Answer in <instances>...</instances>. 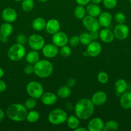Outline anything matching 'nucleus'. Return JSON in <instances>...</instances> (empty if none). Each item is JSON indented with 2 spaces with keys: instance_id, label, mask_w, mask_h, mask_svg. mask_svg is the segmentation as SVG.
Masks as SVG:
<instances>
[{
  "instance_id": "f257e3e1",
  "label": "nucleus",
  "mask_w": 131,
  "mask_h": 131,
  "mask_svg": "<svg viewBox=\"0 0 131 131\" xmlns=\"http://www.w3.org/2000/svg\"><path fill=\"white\" fill-rule=\"evenodd\" d=\"M95 106L91 99L83 98L78 100L74 106V114L82 120L89 119L95 112Z\"/></svg>"
},
{
  "instance_id": "f03ea898",
  "label": "nucleus",
  "mask_w": 131,
  "mask_h": 131,
  "mask_svg": "<svg viewBox=\"0 0 131 131\" xmlns=\"http://www.w3.org/2000/svg\"><path fill=\"white\" fill-rule=\"evenodd\" d=\"M27 113L28 110L21 104H12L6 109V116L8 118L16 122L24 121L26 119Z\"/></svg>"
},
{
  "instance_id": "7ed1b4c3",
  "label": "nucleus",
  "mask_w": 131,
  "mask_h": 131,
  "mask_svg": "<svg viewBox=\"0 0 131 131\" xmlns=\"http://www.w3.org/2000/svg\"><path fill=\"white\" fill-rule=\"evenodd\" d=\"M34 66V74L40 78H47L53 71V64L47 60H39Z\"/></svg>"
},
{
  "instance_id": "20e7f679",
  "label": "nucleus",
  "mask_w": 131,
  "mask_h": 131,
  "mask_svg": "<svg viewBox=\"0 0 131 131\" xmlns=\"http://www.w3.org/2000/svg\"><path fill=\"white\" fill-rule=\"evenodd\" d=\"M68 115L64 110L57 108L53 110L48 116V120L52 125H60L66 122Z\"/></svg>"
},
{
  "instance_id": "39448f33",
  "label": "nucleus",
  "mask_w": 131,
  "mask_h": 131,
  "mask_svg": "<svg viewBox=\"0 0 131 131\" xmlns=\"http://www.w3.org/2000/svg\"><path fill=\"white\" fill-rule=\"evenodd\" d=\"M26 55V49L24 45L16 43L9 48L8 58L12 61H19Z\"/></svg>"
},
{
  "instance_id": "423d86ee",
  "label": "nucleus",
  "mask_w": 131,
  "mask_h": 131,
  "mask_svg": "<svg viewBox=\"0 0 131 131\" xmlns=\"http://www.w3.org/2000/svg\"><path fill=\"white\" fill-rule=\"evenodd\" d=\"M26 92L30 97L35 99H41L44 93V88L42 84L37 81H30L26 87Z\"/></svg>"
},
{
  "instance_id": "0eeeda50",
  "label": "nucleus",
  "mask_w": 131,
  "mask_h": 131,
  "mask_svg": "<svg viewBox=\"0 0 131 131\" xmlns=\"http://www.w3.org/2000/svg\"><path fill=\"white\" fill-rule=\"evenodd\" d=\"M28 43L32 50L39 51L43 48L45 45V40L41 35L32 34L28 38Z\"/></svg>"
},
{
  "instance_id": "6e6552de",
  "label": "nucleus",
  "mask_w": 131,
  "mask_h": 131,
  "mask_svg": "<svg viewBox=\"0 0 131 131\" xmlns=\"http://www.w3.org/2000/svg\"><path fill=\"white\" fill-rule=\"evenodd\" d=\"M82 24L83 26L89 31L95 30H99L100 28V24L98 20L95 17L87 15L82 19Z\"/></svg>"
},
{
  "instance_id": "1a4fd4ad",
  "label": "nucleus",
  "mask_w": 131,
  "mask_h": 131,
  "mask_svg": "<svg viewBox=\"0 0 131 131\" xmlns=\"http://www.w3.org/2000/svg\"><path fill=\"white\" fill-rule=\"evenodd\" d=\"M114 37L119 40H124L129 35V28L125 24H118L114 28Z\"/></svg>"
},
{
  "instance_id": "9d476101",
  "label": "nucleus",
  "mask_w": 131,
  "mask_h": 131,
  "mask_svg": "<svg viewBox=\"0 0 131 131\" xmlns=\"http://www.w3.org/2000/svg\"><path fill=\"white\" fill-rule=\"evenodd\" d=\"M52 43L58 47L66 46L69 42V38L66 33L63 31H58L52 35Z\"/></svg>"
},
{
  "instance_id": "9b49d317",
  "label": "nucleus",
  "mask_w": 131,
  "mask_h": 131,
  "mask_svg": "<svg viewBox=\"0 0 131 131\" xmlns=\"http://www.w3.org/2000/svg\"><path fill=\"white\" fill-rule=\"evenodd\" d=\"M102 51V46L100 42L96 40H92L89 44L87 46L86 51L89 56L96 57L99 56Z\"/></svg>"
},
{
  "instance_id": "f8f14e48",
  "label": "nucleus",
  "mask_w": 131,
  "mask_h": 131,
  "mask_svg": "<svg viewBox=\"0 0 131 131\" xmlns=\"http://www.w3.org/2000/svg\"><path fill=\"white\" fill-rule=\"evenodd\" d=\"M59 48L53 43L45 44L42 49V54L47 58H53L59 54Z\"/></svg>"
},
{
  "instance_id": "ddd939ff",
  "label": "nucleus",
  "mask_w": 131,
  "mask_h": 131,
  "mask_svg": "<svg viewBox=\"0 0 131 131\" xmlns=\"http://www.w3.org/2000/svg\"><path fill=\"white\" fill-rule=\"evenodd\" d=\"M1 17L5 22L12 23L17 19V13L12 8H6L1 13Z\"/></svg>"
},
{
  "instance_id": "4468645a",
  "label": "nucleus",
  "mask_w": 131,
  "mask_h": 131,
  "mask_svg": "<svg viewBox=\"0 0 131 131\" xmlns=\"http://www.w3.org/2000/svg\"><path fill=\"white\" fill-rule=\"evenodd\" d=\"M104 120L100 118H93L87 124V130L89 131H101L104 130Z\"/></svg>"
},
{
  "instance_id": "2eb2a0df",
  "label": "nucleus",
  "mask_w": 131,
  "mask_h": 131,
  "mask_svg": "<svg viewBox=\"0 0 131 131\" xmlns=\"http://www.w3.org/2000/svg\"><path fill=\"white\" fill-rule=\"evenodd\" d=\"M41 101L45 106H52L57 101V95L53 92H46L41 96Z\"/></svg>"
},
{
  "instance_id": "dca6fc26",
  "label": "nucleus",
  "mask_w": 131,
  "mask_h": 131,
  "mask_svg": "<svg viewBox=\"0 0 131 131\" xmlns=\"http://www.w3.org/2000/svg\"><path fill=\"white\" fill-rule=\"evenodd\" d=\"M107 100V94L103 91H98L95 92L91 97V101L95 106H100L106 102Z\"/></svg>"
},
{
  "instance_id": "f3484780",
  "label": "nucleus",
  "mask_w": 131,
  "mask_h": 131,
  "mask_svg": "<svg viewBox=\"0 0 131 131\" xmlns=\"http://www.w3.org/2000/svg\"><path fill=\"white\" fill-rule=\"evenodd\" d=\"M60 29V24L56 19H51L46 22V25L45 29L46 32L50 35L55 34L57 32L59 31Z\"/></svg>"
},
{
  "instance_id": "a211bd4d",
  "label": "nucleus",
  "mask_w": 131,
  "mask_h": 131,
  "mask_svg": "<svg viewBox=\"0 0 131 131\" xmlns=\"http://www.w3.org/2000/svg\"><path fill=\"white\" fill-rule=\"evenodd\" d=\"M99 34H100V39L105 43H111L114 41L115 38L113 31L107 28L101 29L99 32Z\"/></svg>"
},
{
  "instance_id": "6ab92c4d",
  "label": "nucleus",
  "mask_w": 131,
  "mask_h": 131,
  "mask_svg": "<svg viewBox=\"0 0 131 131\" xmlns=\"http://www.w3.org/2000/svg\"><path fill=\"white\" fill-rule=\"evenodd\" d=\"M121 107L124 110L131 109V91H126L122 93L119 99Z\"/></svg>"
},
{
  "instance_id": "aec40b11",
  "label": "nucleus",
  "mask_w": 131,
  "mask_h": 131,
  "mask_svg": "<svg viewBox=\"0 0 131 131\" xmlns=\"http://www.w3.org/2000/svg\"><path fill=\"white\" fill-rule=\"evenodd\" d=\"M98 20L101 26L107 28L112 23L113 16H112V14L108 12H103L98 16Z\"/></svg>"
},
{
  "instance_id": "412c9836",
  "label": "nucleus",
  "mask_w": 131,
  "mask_h": 131,
  "mask_svg": "<svg viewBox=\"0 0 131 131\" xmlns=\"http://www.w3.org/2000/svg\"><path fill=\"white\" fill-rule=\"evenodd\" d=\"M86 13L87 15H91L92 17H97L101 13V9L100 6L97 4L89 3L86 5Z\"/></svg>"
},
{
  "instance_id": "4be33fe9",
  "label": "nucleus",
  "mask_w": 131,
  "mask_h": 131,
  "mask_svg": "<svg viewBox=\"0 0 131 131\" xmlns=\"http://www.w3.org/2000/svg\"><path fill=\"white\" fill-rule=\"evenodd\" d=\"M114 88L115 90L118 94L123 93L127 91L128 89V83L124 79H119L115 82L114 84Z\"/></svg>"
},
{
  "instance_id": "5701e85b",
  "label": "nucleus",
  "mask_w": 131,
  "mask_h": 131,
  "mask_svg": "<svg viewBox=\"0 0 131 131\" xmlns=\"http://www.w3.org/2000/svg\"><path fill=\"white\" fill-rule=\"evenodd\" d=\"M46 20L42 17H37L32 21V26L34 30L41 31L46 28Z\"/></svg>"
},
{
  "instance_id": "b1692460",
  "label": "nucleus",
  "mask_w": 131,
  "mask_h": 131,
  "mask_svg": "<svg viewBox=\"0 0 131 131\" xmlns=\"http://www.w3.org/2000/svg\"><path fill=\"white\" fill-rule=\"evenodd\" d=\"M26 60L28 64L34 65L40 60L39 53L37 51L32 50L26 55Z\"/></svg>"
},
{
  "instance_id": "393cba45",
  "label": "nucleus",
  "mask_w": 131,
  "mask_h": 131,
  "mask_svg": "<svg viewBox=\"0 0 131 131\" xmlns=\"http://www.w3.org/2000/svg\"><path fill=\"white\" fill-rule=\"evenodd\" d=\"M13 30H14V28H13V26L12 25L11 23L5 22L3 24H1V26H0L1 36L6 37H10L12 33Z\"/></svg>"
},
{
  "instance_id": "a878e982",
  "label": "nucleus",
  "mask_w": 131,
  "mask_h": 131,
  "mask_svg": "<svg viewBox=\"0 0 131 131\" xmlns=\"http://www.w3.org/2000/svg\"><path fill=\"white\" fill-rule=\"evenodd\" d=\"M71 94V90L70 87L68 86L67 85L60 87L57 92L58 97L61 99H64L69 98Z\"/></svg>"
},
{
  "instance_id": "bb28decb",
  "label": "nucleus",
  "mask_w": 131,
  "mask_h": 131,
  "mask_svg": "<svg viewBox=\"0 0 131 131\" xmlns=\"http://www.w3.org/2000/svg\"><path fill=\"white\" fill-rule=\"evenodd\" d=\"M66 123L69 129L74 130L76 128L80 126V119L76 115H71L67 118Z\"/></svg>"
},
{
  "instance_id": "cd10ccee",
  "label": "nucleus",
  "mask_w": 131,
  "mask_h": 131,
  "mask_svg": "<svg viewBox=\"0 0 131 131\" xmlns=\"http://www.w3.org/2000/svg\"><path fill=\"white\" fill-rule=\"evenodd\" d=\"M74 16L76 19L78 20H82L85 16L86 15V9L84 6L82 5H78L76 6L74 9Z\"/></svg>"
},
{
  "instance_id": "c85d7f7f",
  "label": "nucleus",
  "mask_w": 131,
  "mask_h": 131,
  "mask_svg": "<svg viewBox=\"0 0 131 131\" xmlns=\"http://www.w3.org/2000/svg\"><path fill=\"white\" fill-rule=\"evenodd\" d=\"M40 114L39 113L35 110H32L30 111H28L26 120L30 123H35L39 120Z\"/></svg>"
},
{
  "instance_id": "c756f323",
  "label": "nucleus",
  "mask_w": 131,
  "mask_h": 131,
  "mask_svg": "<svg viewBox=\"0 0 131 131\" xmlns=\"http://www.w3.org/2000/svg\"><path fill=\"white\" fill-rule=\"evenodd\" d=\"M119 128V124L114 120H109L105 123L103 131H114L118 130Z\"/></svg>"
},
{
  "instance_id": "7c9ffc66",
  "label": "nucleus",
  "mask_w": 131,
  "mask_h": 131,
  "mask_svg": "<svg viewBox=\"0 0 131 131\" xmlns=\"http://www.w3.org/2000/svg\"><path fill=\"white\" fill-rule=\"evenodd\" d=\"M35 6L34 0H23L21 3L22 10L25 12H30Z\"/></svg>"
},
{
  "instance_id": "2f4dec72",
  "label": "nucleus",
  "mask_w": 131,
  "mask_h": 131,
  "mask_svg": "<svg viewBox=\"0 0 131 131\" xmlns=\"http://www.w3.org/2000/svg\"><path fill=\"white\" fill-rule=\"evenodd\" d=\"M79 38L80 43L82 45L86 46L89 44L92 41V38H91V35H90V33H87V32H83V33H81L79 35Z\"/></svg>"
},
{
  "instance_id": "473e14b6",
  "label": "nucleus",
  "mask_w": 131,
  "mask_h": 131,
  "mask_svg": "<svg viewBox=\"0 0 131 131\" xmlns=\"http://www.w3.org/2000/svg\"><path fill=\"white\" fill-rule=\"evenodd\" d=\"M36 100L37 99H35L34 98H32V97L28 99L24 102V107H25L28 110H33V109L35 107L36 105H37V101H36Z\"/></svg>"
},
{
  "instance_id": "72a5a7b5",
  "label": "nucleus",
  "mask_w": 131,
  "mask_h": 131,
  "mask_svg": "<svg viewBox=\"0 0 131 131\" xmlns=\"http://www.w3.org/2000/svg\"><path fill=\"white\" fill-rule=\"evenodd\" d=\"M114 19L117 24H124L126 21V16L123 12H119L116 13Z\"/></svg>"
},
{
  "instance_id": "f704fd0d",
  "label": "nucleus",
  "mask_w": 131,
  "mask_h": 131,
  "mask_svg": "<svg viewBox=\"0 0 131 131\" xmlns=\"http://www.w3.org/2000/svg\"><path fill=\"white\" fill-rule=\"evenodd\" d=\"M97 79L99 83H100L101 84H106L109 81V78L107 73L105 72H100L98 74Z\"/></svg>"
},
{
  "instance_id": "c9c22d12",
  "label": "nucleus",
  "mask_w": 131,
  "mask_h": 131,
  "mask_svg": "<svg viewBox=\"0 0 131 131\" xmlns=\"http://www.w3.org/2000/svg\"><path fill=\"white\" fill-rule=\"evenodd\" d=\"M59 52H60V55H61L62 57L68 58L71 54V49L69 46H68L67 45H66V46H62V47H60Z\"/></svg>"
},
{
  "instance_id": "e433bc0d",
  "label": "nucleus",
  "mask_w": 131,
  "mask_h": 131,
  "mask_svg": "<svg viewBox=\"0 0 131 131\" xmlns=\"http://www.w3.org/2000/svg\"><path fill=\"white\" fill-rule=\"evenodd\" d=\"M102 3L106 8L112 10L117 6L118 0H103Z\"/></svg>"
},
{
  "instance_id": "4c0bfd02",
  "label": "nucleus",
  "mask_w": 131,
  "mask_h": 131,
  "mask_svg": "<svg viewBox=\"0 0 131 131\" xmlns=\"http://www.w3.org/2000/svg\"><path fill=\"white\" fill-rule=\"evenodd\" d=\"M69 43L71 47H77L80 43V38L78 35H74L69 38Z\"/></svg>"
},
{
  "instance_id": "58836bf2",
  "label": "nucleus",
  "mask_w": 131,
  "mask_h": 131,
  "mask_svg": "<svg viewBox=\"0 0 131 131\" xmlns=\"http://www.w3.org/2000/svg\"><path fill=\"white\" fill-rule=\"evenodd\" d=\"M16 41L17 43H20V44L22 45H24L26 42H28V38L24 35L20 34L17 37Z\"/></svg>"
},
{
  "instance_id": "ea45409f",
  "label": "nucleus",
  "mask_w": 131,
  "mask_h": 131,
  "mask_svg": "<svg viewBox=\"0 0 131 131\" xmlns=\"http://www.w3.org/2000/svg\"><path fill=\"white\" fill-rule=\"evenodd\" d=\"M24 72L27 75H30L34 73V66L33 65H26L24 69Z\"/></svg>"
},
{
  "instance_id": "a19ab883",
  "label": "nucleus",
  "mask_w": 131,
  "mask_h": 131,
  "mask_svg": "<svg viewBox=\"0 0 131 131\" xmlns=\"http://www.w3.org/2000/svg\"><path fill=\"white\" fill-rule=\"evenodd\" d=\"M89 33L92 40H96L97 39L100 38V34H99V32L98 30L91 31H89Z\"/></svg>"
},
{
  "instance_id": "79ce46f5",
  "label": "nucleus",
  "mask_w": 131,
  "mask_h": 131,
  "mask_svg": "<svg viewBox=\"0 0 131 131\" xmlns=\"http://www.w3.org/2000/svg\"><path fill=\"white\" fill-rule=\"evenodd\" d=\"M75 84H76V79H74V78H68V80H67L66 85L70 87L71 88L72 87L74 86L75 85Z\"/></svg>"
},
{
  "instance_id": "37998d69",
  "label": "nucleus",
  "mask_w": 131,
  "mask_h": 131,
  "mask_svg": "<svg viewBox=\"0 0 131 131\" xmlns=\"http://www.w3.org/2000/svg\"><path fill=\"white\" fill-rule=\"evenodd\" d=\"M7 88V85L6 83L4 81L0 79V93L4 92Z\"/></svg>"
},
{
  "instance_id": "c03bdc74",
  "label": "nucleus",
  "mask_w": 131,
  "mask_h": 131,
  "mask_svg": "<svg viewBox=\"0 0 131 131\" xmlns=\"http://www.w3.org/2000/svg\"><path fill=\"white\" fill-rule=\"evenodd\" d=\"M75 1L78 5H82V6H86L91 2V0H75Z\"/></svg>"
},
{
  "instance_id": "a18cd8bd",
  "label": "nucleus",
  "mask_w": 131,
  "mask_h": 131,
  "mask_svg": "<svg viewBox=\"0 0 131 131\" xmlns=\"http://www.w3.org/2000/svg\"><path fill=\"white\" fill-rule=\"evenodd\" d=\"M4 118H5V113L2 109L0 108V122H2Z\"/></svg>"
},
{
  "instance_id": "49530a36",
  "label": "nucleus",
  "mask_w": 131,
  "mask_h": 131,
  "mask_svg": "<svg viewBox=\"0 0 131 131\" xmlns=\"http://www.w3.org/2000/svg\"><path fill=\"white\" fill-rule=\"evenodd\" d=\"M8 37H3V36H1V38H0V42L1 43H5L8 42Z\"/></svg>"
},
{
  "instance_id": "de8ad7c7",
  "label": "nucleus",
  "mask_w": 131,
  "mask_h": 131,
  "mask_svg": "<svg viewBox=\"0 0 131 131\" xmlns=\"http://www.w3.org/2000/svg\"><path fill=\"white\" fill-rule=\"evenodd\" d=\"M74 130V131H87V129L84 127H82L78 126V127L76 128Z\"/></svg>"
},
{
  "instance_id": "09e8293b",
  "label": "nucleus",
  "mask_w": 131,
  "mask_h": 131,
  "mask_svg": "<svg viewBox=\"0 0 131 131\" xmlns=\"http://www.w3.org/2000/svg\"><path fill=\"white\" fill-rule=\"evenodd\" d=\"M91 1L92 3L99 5V4H100L101 2H102L103 0H91Z\"/></svg>"
},
{
  "instance_id": "8fccbe9b",
  "label": "nucleus",
  "mask_w": 131,
  "mask_h": 131,
  "mask_svg": "<svg viewBox=\"0 0 131 131\" xmlns=\"http://www.w3.org/2000/svg\"><path fill=\"white\" fill-rule=\"evenodd\" d=\"M4 74H5V72H4V70L2 69V68L0 67V78H3L4 75Z\"/></svg>"
},
{
  "instance_id": "3c124183",
  "label": "nucleus",
  "mask_w": 131,
  "mask_h": 131,
  "mask_svg": "<svg viewBox=\"0 0 131 131\" xmlns=\"http://www.w3.org/2000/svg\"><path fill=\"white\" fill-rule=\"evenodd\" d=\"M39 1V2H41V3H46V2H47L48 1V0H38Z\"/></svg>"
},
{
  "instance_id": "603ef678",
  "label": "nucleus",
  "mask_w": 131,
  "mask_h": 131,
  "mask_svg": "<svg viewBox=\"0 0 131 131\" xmlns=\"http://www.w3.org/2000/svg\"><path fill=\"white\" fill-rule=\"evenodd\" d=\"M83 56H88V54H87V51H85V52H83Z\"/></svg>"
},
{
  "instance_id": "864d4df0",
  "label": "nucleus",
  "mask_w": 131,
  "mask_h": 131,
  "mask_svg": "<svg viewBox=\"0 0 131 131\" xmlns=\"http://www.w3.org/2000/svg\"><path fill=\"white\" fill-rule=\"evenodd\" d=\"M14 1H17V2H19V1H23V0H14Z\"/></svg>"
},
{
  "instance_id": "5fc2aeb1",
  "label": "nucleus",
  "mask_w": 131,
  "mask_h": 131,
  "mask_svg": "<svg viewBox=\"0 0 131 131\" xmlns=\"http://www.w3.org/2000/svg\"><path fill=\"white\" fill-rule=\"evenodd\" d=\"M129 1H130V3L131 4V0H129Z\"/></svg>"
},
{
  "instance_id": "6e6d98bb",
  "label": "nucleus",
  "mask_w": 131,
  "mask_h": 131,
  "mask_svg": "<svg viewBox=\"0 0 131 131\" xmlns=\"http://www.w3.org/2000/svg\"><path fill=\"white\" fill-rule=\"evenodd\" d=\"M0 38H1V34H0Z\"/></svg>"
}]
</instances>
